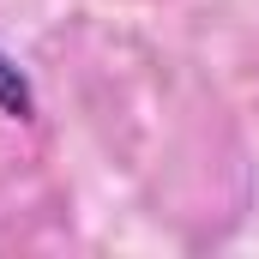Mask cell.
<instances>
[{
	"label": "cell",
	"mask_w": 259,
	"mask_h": 259,
	"mask_svg": "<svg viewBox=\"0 0 259 259\" xmlns=\"http://www.w3.org/2000/svg\"><path fill=\"white\" fill-rule=\"evenodd\" d=\"M0 109L6 115H30V84H24V72L0 55Z\"/></svg>",
	"instance_id": "cell-1"
}]
</instances>
